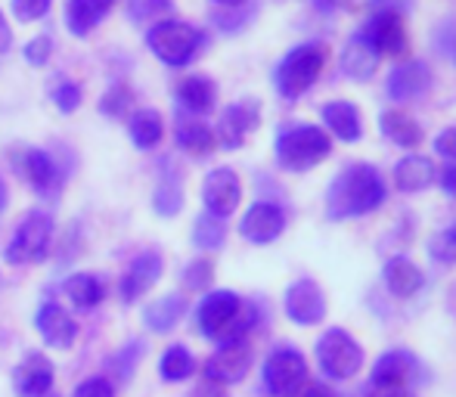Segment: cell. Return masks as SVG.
Returning <instances> with one entry per match:
<instances>
[{"instance_id": "1", "label": "cell", "mask_w": 456, "mask_h": 397, "mask_svg": "<svg viewBox=\"0 0 456 397\" xmlns=\"http://www.w3.org/2000/svg\"><path fill=\"white\" fill-rule=\"evenodd\" d=\"M385 202V181L372 165H348L326 190V217L348 221L376 211Z\"/></svg>"}, {"instance_id": "2", "label": "cell", "mask_w": 456, "mask_h": 397, "mask_svg": "<svg viewBox=\"0 0 456 397\" xmlns=\"http://www.w3.org/2000/svg\"><path fill=\"white\" fill-rule=\"evenodd\" d=\"M332 152V140L314 125H295L276 137V162L286 171H311Z\"/></svg>"}, {"instance_id": "3", "label": "cell", "mask_w": 456, "mask_h": 397, "mask_svg": "<svg viewBox=\"0 0 456 397\" xmlns=\"http://www.w3.org/2000/svg\"><path fill=\"white\" fill-rule=\"evenodd\" d=\"M326 66V47L323 44H301V47L289 50L282 56V62L276 66V91L286 100H298L301 93H307L314 87V81L320 78Z\"/></svg>"}, {"instance_id": "4", "label": "cell", "mask_w": 456, "mask_h": 397, "mask_svg": "<svg viewBox=\"0 0 456 397\" xmlns=\"http://www.w3.org/2000/svg\"><path fill=\"white\" fill-rule=\"evenodd\" d=\"M146 44L165 66H186L202 47V31L181 19H165L146 31Z\"/></svg>"}, {"instance_id": "5", "label": "cell", "mask_w": 456, "mask_h": 397, "mask_svg": "<svg viewBox=\"0 0 456 397\" xmlns=\"http://www.w3.org/2000/svg\"><path fill=\"white\" fill-rule=\"evenodd\" d=\"M50 236H53V221L44 211H31L12 233L10 246H6V261L10 264H37L47 258Z\"/></svg>"}, {"instance_id": "6", "label": "cell", "mask_w": 456, "mask_h": 397, "mask_svg": "<svg viewBox=\"0 0 456 397\" xmlns=\"http://www.w3.org/2000/svg\"><path fill=\"white\" fill-rule=\"evenodd\" d=\"M317 363L330 379H351L363 367V348L345 329H326L317 342Z\"/></svg>"}, {"instance_id": "7", "label": "cell", "mask_w": 456, "mask_h": 397, "mask_svg": "<svg viewBox=\"0 0 456 397\" xmlns=\"http://www.w3.org/2000/svg\"><path fill=\"white\" fill-rule=\"evenodd\" d=\"M265 392L271 397H295L307 385V361L295 348H276L265 363Z\"/></svg>"}, {"instance_id": "8", "label": "cell", "mask_w": 456, "mask_h": 397, "mask_svg": "<svg viewBox=\"0 0 456 397\" xmlns=\"http://www.w3.org/2000/svg\"><path fill=\"white\" fill-rule=\"evenodd\" d=\"M242 301L236 292L230 289H217V292H208L196 307V323H199V332L205 338H215V342H224L233 326L236 313H240Z\"/></svg>"}, {"instance_id": "9", "label": "cell", "mask_w": 456, "mask_h": 397, "mask_svg": "<svg viewBox=\"0 0 456 397\" xmlns=\"http://www.w3.org/2000/svg\"><path fill=\"white\" fill-rule=\"evenodd\" d=\"M252 344L246 338H236V342H224L215 354L205 361V379L217 382V385H236L248 376L252 369Z\"/></svg>"}, {"instance_id": "10", "label": "cell", "mask_w": 456, "mask_h": 397, "mask_svg": "<svg viewBox=\"0 0 456 397\" xmlns=\"http://www.w3.org/2000/svg\"><path fill=\"white\" fill-rule=\"evenodd\" d=\"M363 37L372 44L379 56H403L410 50L407 25H403V16L397 10H379L366 22Z\"/></svg>"}, {"instance_id": "11", "label": "cell", "mask_w": 456, "mask_h": 397, "mask_svg": "<svg viewBox=\"0 0 456 397\" xmlns=\"http://www.w3.org/2000/svg\"><path fill=\"white\" fill-rule=\"evenodd\" d=\"M282 304H286L289 320L298 326H317V323H323V317H326L323 289H320V283H314V280H307V277L295 280V283L289 286Z\"/></svg>"}, {"instance_id": "12", "label": "cell", "mask_w": 456, "mask_h": 397, "mask_svg": "<svg viewBox=\"0 0 456 397\" xmlns=\"http://www.w3.org/2000/svg\"><path fill=\"white\" fill-rule=\"evenodd\" d=\"M261 121V106L255 100H240L221 115V125H217V143L224 150H240L246 143L248 134L258 127Z\"/></svg>"}, {"instance_id": "13", "label": "cell", "mask_w": 456, "mask_h": 397, "mask_svg": "<svg viewBox=\"0 0 456 397\" xmlns=\"http://www.w3.org/2000/svg\"><path fill=\"white\" fill-rule=\"evenodd\" d=\"M202 198H205V208L217 217H227L236 211L242 198V183L236 177V171L230 168H215L202 183Z\"/></svg>"}, {"instance_id": "14", "label": "cell", "mask_w": 456, "mask_h": 397, "mask_svg": "<svg viewBox=\"0 0 456 397\" xmlns=\"http://www.w3.org/2000/svg\"><path fill=\"white\" fill-rule=\"evenodd\" d=\"M282 230H286V215L273 202H255L240 223V233L255 246H267V242L280 239Z\"/></svg>"}, {"instance_id": "15", "label": "cell", "mask_w": 456, "mask_h": 397, "mask_svg": "<svg viewBox=\"0 0 456 397\" xmlns=\"http://www.w3.org/2000/svg\"><path fill=\"white\" fill-rule=\"evenodd\" d=\"M162 267H165V261H162V255H159V252L137 255V258L131 261V267H127V273L121 277V301H125V304H131V301L143 298L146 292L159 283V277H162Z\"/></svg>"}, {"instance_id": "16", "label": "cell", "mask_w": 456, "mask_h": 397, "mask_svg": "<svg viewBox=\"0 0 456 397\" xmlns=\"http://www.w3.org/2000/svg\"><path fill=\"white\" fill-rule=\"evenodd\" d=\"M428 85H432V72H428V66L419 60H410V62H401V66L388 72L385 93L397 102H410V100H419L422 93L428 91Z\"/></svg>"}, {"instance_id": "17", "label": "cell", "mask_w": 456, "mask_h": 397, "mask_svg": "<svg viewBox=\"0 0 456 397\" xmlns=\"http://www.w3.org/2000/svg\"><path fill=\"white\" fill-rule=\"evenodd\" d=\"M12 388L19 397H44L53 388V363L44 354H28L12 373Z\"/></svg>"}, {"instance_id": "18", "label": "cell", "mask_w": 456, "mask_h": 397, "mask_svg": "<svg viewBox=\"0 0 456 397\" xmlns=\"http://www.w3.org/2000/svg\"><path fill=\"white\" fill-rule=\"evenodd\" d=\"M37 332H41V338L50 344V348H72L75 336H78V326H75L72 313L66 311V307L60 304H44L41 311H37Z\"/></svg>"}, {"instance_id": "19", "label": "cell", "mask_w": 456, "mask_h": 397, "mask_svg": "<svg viewBox=\"0 0 456 397\" xmlns=\"http://www.w3.org/2000/svg\"><path fill=\"white\" fill-rule=\"evenodd\" d=\"M416 373H419L416 357L403 348H395V351H385V354L376 361V367H372V382L410 388V382L416 379Z\"/></svg>"}, {"instance_id": "20", "label": "cell", "mask_w": 456, "mask_h": 397, "mask_svg": "<svg viewBox=\"0 0 456 397\" xmlns=\"http://www.w3.org/2000/svg\"><path fill=\"white\" fill-rule=\"evenodd\" d=\"M379 60L382 56L372 50V44L363 37V31H357L354 37H351L348 44H345V53H342V72L348 75L354 85H363V81H370L372 75H376L379 69Z\"/></svg>"}, {"instance_id": "21", "label": "cell", "mask_w": 456, "mask_h": 397, "mask_svg": "<svg viewBox=\"0 0 456 397\" xmlns=\"http://www.w3.org/2000/svg\"><path fill=\"white\" fill-rule=\"evenodd\" d=\"M435 181H438V168L426 156L413 152V156H403L395 165V187L401 193H422V190L435 187Z\"/></svg>"}, {"instance_id": "22", "label": "cell", "mask_w": 456, "mask_h": 397, "mask_svg": "<svg viewBox=\"0 0 456 397\" xmlns=\"http://www.w3.org/2000/svg\"><path fill=\"white\" fill-rule=\"evenodd\" d=\"M385 286L391 289V296L397 298H413L416 292L426 286V273L413 264L410 258H391L382 271Z\"/></svg>"}, {"instance_id": "23", "label": "cell", "mask_w": 456, "mask_h": 397, "mask_svg": "<svg viewBox=\"0 0 456 397\" xmlns=\"http://www.w3.org/2000/svg\"><path fill=\"white\" fill-rule=\"evenodd\" d=\"M323 121L330 125V131L336 134L338 140H345V143H357V140L363 137L361 112H357V106L348 100H336V102H330V106H323Z\"/></svg>"}, {"instance_id": "24", "label": "cell", "mask_w": 456, "mask_h": 397, "mask_svg": "<svg viewBox=\"0 0 456 397\" xmlns=\"http://www.w3.org/2000/svg\"><path fill=\"white\" fill-rule=\"evenodd\" d=\"M115 0H69L66 4V25L75 37H85L96 28L102 16L112 10Z\"/></svg>"}, {"instance_id": "25", "label": "cell", "mask_w": 456, "mask_h": 397, "mask_svg": "<svg viewBox=\"0 0 456 397\" xmlns=\"http://www.w3.org/2000/svg\"><path fill=\"white\" fill-rule=\"evenodd\" d=\"M382 134L391 140V143L403 146V150H416L422 143V125L413 118V115L401 112V109H388L382 112Z\"/></svg>"}, {"instance_id": "26", "label": "cell", "mask_w": 456, "mask_h": 397, "mask_svg": "<svg viewBox=\"0 0 456 397\" xmlns=\"http://www.w3.org/2000/svg\"><path fill=\"white\" fill-rule=\"evenodd\" d=\"M19 171L22 177L37 190V193H50L56 183V162L44 150H25L19 158Z\"/></svg>"}, {"instance_id": "27", "label": "cell", "mask_w": 456, "mask_h": 397, "mask_svg": "<svg viewBox=\"0 0 456 397\" xmlns=\"http://www.w3.org/2000/svg\"><path fill=\"white\" fill-rule=\"evenodd\" d=\"M183 313H186V298L183 296H165V298L152 301V304L146 307L143 320H146V326H150L152 332L165 336V332H171L177 323H181Z\"/></svg>"}, {"instance_id": "28", "label": "cell", "mask_w": 456, "mask_h": 397, "mask_svg": "<svg viewBox=\"0 0 456 397\" xmlns=\"http://www.w3.org/2000/svg\"><path fill=\"white\" fill-rule=\"evenodd\" d=\"M177 97H181V106L186 112H196V115H205L215 109V100H217V87L215 81L202 78V75H192L186 78L181 87H177Z\"/></svg>"}, {"instance_id": "29", "label": "cell", "mask_w": 456, "mask_h": 397, "mask_svg": "<svg viewBox=\"0 0 456 397\" xmlns=\"http://www.w3.org/2000/svg\"><path fill=\"white\" fill-rule=\"evenodd\" d=\"M127 134H131L137 150H152L165 134L162 115H159L156 109H137V112L131 115V121H127Z\"/></svg>"}, {"instance_id": "30", "label": "cell", "mask_w": 456, "mask_h": 397, "mask_svg": "<svg viewBox=\"0 0 456 397\" xmlns=\"http://www.w3.org/2000/svg\"><path fill=\"white\" fill-rule=\"evenodd\" d=\"M62 289H66V298L72 301L78 311H91V307H96L102 301V283L94 273H72Z\"/></svg>"}, {"instance_id": "31", "label": "cell", "mask_w": 456, "mask_h": 397, "mask_svg": "<svg viewBox=\"0 0 456 397\" xmlns=\"http://www.w3.org/2000/svg\"><path fill=\"white\" fill-rule=\"evenodd\" d=\"M177 143H181V150H186L190 156H208V152H215L217 137L202 121H181V125H177Z\"/></svg>"}, {"instance_id": "32", "label": "cell", "mask_w": 456, "mask_h": 397, "mask_svg": "<svg viewBox=\"0 0 456 397\" xmlns=\"http://www.w3.org/2000/svg\"><path fill=\"white\" fill-rule=\"evenodd\" d=\"M224 239H227V223H224V217L211 215V211L196 217V227H192V242H196V248L217 252V248L224 246Z\"/></svg>"}, {"instance_id": "33", "label": "cell", "mask_w": 456, "mask_h": 397, "mask_svg": "<svg viewBox=\"0 0 456 397\" xmlns=\"http://www.w3.org/2000/svg\"><path fill=\"white\" fill-rule=\"evenodd\" d=\"M192 367H196V363H192V354L183 348V344H171V348L162 354V361H159V373H162L165 382L190 379Z\"/></svg>"}, {"instance_id": "34", "label": "cell", "mask_w": 456, "mask_h": 397, "mask_svg": "<svg viewBox=\"0 0 456 397\" xmlns=\"http://www.w3.org/2000/svg\"><path fill=\"white\" fill-rule=\"evenodd\" d=\"M152 208L159 211L162 217H175L177 211L183 208V187L177 177H162V183L156 187V193H152Z\"/></svg>"}, {"instance_id": "35", "label": "cell", "mask_w": 456, "mask_h": 397, "mask_svg": "<svg viewBox=\"0 0 456 397\" xmlns=\"http://www.w3.org/2000/svg\"><path fill=\"white\" fill-rule=\"evenodd\" d=\"M131 19L140 25H156L159 16H165V12H171V0H131Z\"/></svg>"}, {"instance_id": "36", "label": "cell", "mask_w": 456, "mask_h": 397, "mask_svg": "<svg viewBox=\"0 0 456 397\" xmlns=\"http://www.w3.org/2000/svg\"><path fill=\"white\" fill-rule=\"evenodd\" d=\"M211 277H215V264H211L208 258H199V261H192V264L186 267L183 286H186V289H192V292H202L205 286L211 283Z\"/></svg>"}, {"instance_id": "37", "label": "cell", "mask_w": 456, "mask_h": 397, "mask_svg": "<svg viewBox=\"0 0 456 397\" xmlns=\"http://www.w3.org/2000/svg\"><path fill=\"white\" fill-rule=\"evenodd\" d=\"M127 106H131V91H127L125 85H115L112 91L102 97L100 112L112 115V118H121V115H127Z\"/></svg>"}, {"instance_id": "38", "label": "cell", "mask_w": 456, "mask_h": 397, "mask_svg": "<svg viewBox=\"0 0 456 397\" xmlns=\"http://www.w3.org/2000/svg\"><path fill=\"white\" fill-rule=\"evenodd\" d=\"M432 258L441 264H456V227L444 230L432 239Z\"/></svg>"}, {"instance_id": "39", "label": "cell", "mask_w": 456, "mask_h": 397, "mask_svg": "<svg viewBox=\"0 0 456 397\" xmlns=\"http://www.w3.org/2000/svg\"><path fill=\"white\" fill-rule=\"evenodd\" d=\"M50 53H53V41H50L47 35H37L25 44V62H28V66H47Z\"/></svg>"}, {"instance_id": "40", "label": "cell", "mask_w": 456, "mask_h": 397, "mask_svg": "<svg viewBox=\"0 0 456 397\" xmlns=\"http://www.w3.org/2000/svg\"><path fill=\"white\" fill-rule=\"evenodd\" d=\"M53 102L60 112H66V115L75 112V109L81 106V87L72 85V81H62V85L53 91Z\"/></svg>"}, {"instance_id": "41", "label": "cell", "mask_w": 456, "mask_h": 397, "mask_svg": "<svg viewBox=\"0 0 456 397\" xmlns=\"http://www.w3.org/2000/svg\"><path fill=\"white\" fill-rule=\"evenodd\" d=\"M50 10V0H12V12L19 22H35Z\"/></svg>"}, {"instance_id": "42", "label": "cell", "mask_w": 456, "mask_h": 397, "mask_svg": "<svg viewBox=\"0 0 456 397\" xmlns=\"http://www.w3.org/2000/svg\"><path fill=\"white\" fill-rule=\"evenodd\" d=\"M72 397H115V388L109 379H100V376H96V379L81 382Z\"/></svg>"}, {"instance_id": "43", "label": "cell", "mask_w": 456, "mask_h": 397, "mask_svg": "<svg viewBox=\"0 0 456 397\" xmlns=\"http://www.w3.org/2000/svg\"><path fill=\"white\" fill-rule=\"evenodd\" d=\"M363 397H413L410 388L401 385H382V382H370V388L363 392Z\"/></svg>"}, {"instance_id": "44", "label": "cell", "mask_w": 456, "mask_h": 397, "mask_svg": "<svg viewBox=\"0 0 456 397\" xmlns=\"http://www.w3.org/2000/svg\"><path fill=\"white\" fill-rule=\"evenodd\" d=\"M435 150H438L444 158L456 162V127H447V131L438 134V140H435Z\"/></svg>"}, {"instance_id": "45", "label": "cell", "mask_w": 456, "mask_h": 397, "mask_svg": "<svg viewBox=\"0 0 456 397\" xmlns=\"http://www.w3.org/2000/svg\"><path fill=\"white\" fill-rule=\"evenodd\" d=\"M438 183L456 198V165H451V168H444V171H438Z\"/></svg>"}, {"instance_id": "46", "label": "cell", "mask_w": 456, "mask_h": 397, "mask_svg": "<svg viewBox=\"0 0 456 397\" xmlns=\"http://www.w3.org/2000/svg\"><path fill=\"white\" fill-rule=\"evenodd\" d=\"M295 397H336L332 394V388L330 385H320V382H314V385H305Z\"/></svg>"}, {"instance_id": "47", "label": "cell", "mask_w": 456, "mask_h": 397, "mask_svg": "<svg viewBox=\"0 0 456 397\" xmlns=\"http://www.w3.org/2000/svg\"><path fill=\"white\" fill-rule=\"evenodd\" d=\"M196 397H227V392H224V385H217V382L205 379L202 385H199Z\"/></svg>"}, {"instance_id": "48", "label": "cell", "mask_w": 456, "mask_h": 397, "mask_svg": "<svg viewBox=\"0 0 456 397\" xmlns=\"http://www.w3.org/2000/svg\"><path fill=\"white\" fill-rule=\"evenodd\" d=\"M10 44H12V28H10V22L4 19V12H0V53H4Z\"/></svg>"}, {"instance_id": "49", "label": "cell", "mask_w": 456, "mask_h": 397, "mask_svg": "<svg viewBox=\"0 0 456 397\" xmlns=\"http://www.w3.org/2000/svg\"><path fill=\"white\" fill-rule=\"evenodd\" d=\"M217 6H227V10H240V6H246L248 0H215Z\"/></svg>"}, {"instance_id": "50", "label": "cell", "mask_w": 456, "mask_h": 397, "mask_svg": "<svg viewBox=\"0 0 456 397\" xmlns=\"http://www.w3.org/2000/svg\"><path fill=\"white\" fill-rule=\"evenodd\" d=\"M6 211V183L0 181V215Z\"/></svg>"}, {"instance_id": "51", "label": "cell", "mask_w": 456, "mask_h": 397, "mask_svg": "<svg viewBox=\"0 0 456 397\" xmlns=\"http://www.w3.org/2000/svg\"><path fill=\"white\" fill-rule=\"evenodd\" d=\"M317 6H323V10H332V6H338L342 0H314Z\"/></svg>"}, {"instance_id": "52", "label": "cell", "mask_w": 456, "mask_h": 397, "mask_svg": "<svg viewBox=\"0 0 456 397\" xmlns=\"http://www.w3.org/2000/svg\"><path fill=\"white\" fill-rule=\"evenodd\" d=\"M44 397H56V394H44Z\"/></svg>"}]
</instances>
